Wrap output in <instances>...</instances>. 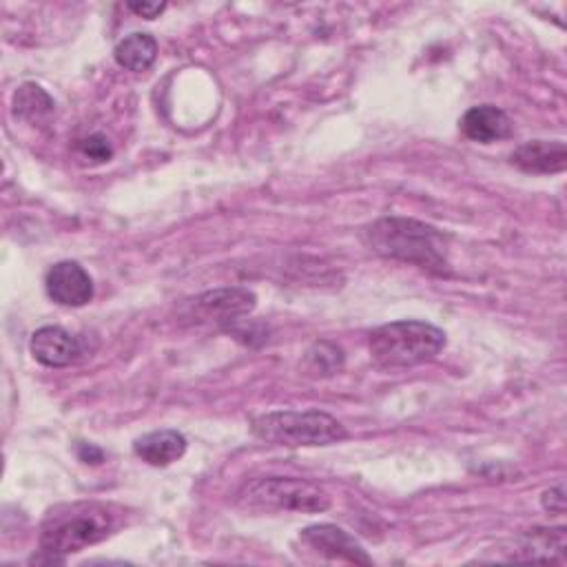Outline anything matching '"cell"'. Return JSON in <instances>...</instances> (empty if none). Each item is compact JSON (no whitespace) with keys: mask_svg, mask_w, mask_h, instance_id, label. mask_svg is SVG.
<instances>
[{"mask_svg":"<svg viewBox=\"0 0 567 567\" xmlns=\"http://www.w3.org/2000/svg\"><path fill=\"white\" fill-rule=\"evenodd\" d=\"M363 244L381 257L419 266L432 275H450L447 235L425 221L381 217L363 228Z\"/></svg>","mask_w":567,"mask_h":567,"instance_id":"1","label":"cell"},{"mask_svg":"<svg viewBox=\"0 0 567 567\" xmlns=\"http://www.w3.org/2000/svg\"><path fill=\"white\" fill-rule=\"evenodd\" d=\"M115 529V514L109 505L97 501H75L64 503L53 509L42 520L40 527V549L51 563H64L69 554L86 549Z\"/></svg>","mask_w":567,"mask_h":567,"instance_id":"2","label":"cell"},{"mask_svg":"<svg viewBox=\"0 0 567 567\" xmlns=\"http://www.w3.org/2000/svg\"><path fill=\"white\" fill-rule=\"evenodd\" d=\"M445 346V332L427 321L401 319L374 328L368 337L370 357L381 368H412L434 359Z\"/></svg>","mask_w":567,"mask_h":567,"instance_id":"3","label":"cell"},{"mask_svg":"<svg viewBox=\"0 0 567 567\" xmlns=\"http://www.w3.org/2000/svg\"><path fill=\"white\" fill-rule=\"evenodd\" d=\"M246 512L317 514L330 507V494L312 481L292 476H261L244 483L235 496Z\"/></svg>","mask_w":567,"mask_h":567,"instance_id":"4","label":"cell"},{"mask_svg":"<svg viewBox=\"0 0 567 567\" xmlns=\"http://www.w3.org/2000/svg\"><path fill=\"white\" fill-rule=\"evenodd\" d=\"M252 432L257 439L270 445H286V447L330 445L348 436L346 427L334 416L321 410L266 412L252 421Z\"/></svg>","mask_w":567,"mask_h":567,"instance_id":"5","label":"cell"},{"mask_svg":"<svg viewBox=\"0 0 567 567\" xmlns=\"http://www.w3.org/2000/svg\"><path fill=\"white\" fill-rule=\"evenodd\" d=\"M47 295L66 308L86 306L93 299V279L78 261H58L44 277Z\"/></svg>","mask_w":567,"mask_h":567,"instance_id":"6","label":"cell"},{"mask_svg":"<svg viewBox=\"0 0 567 567\" xmlns=\"http://www.w3.org/2000/svg\"><path fill=\"white\" fill-rule=\"evenodd\" d=\"M255 292L248 288H217L193 299V315L206 321L235 323L255 308Z\"/></svg>","mask_w":567,"mask_h":567,"instance_id":"7","label":"cell"},{"mask_svg":"<svg viewBox=\"0 0 567 567\" xmlns=\"http://www.w3.org/2000/svg\"><path fill=\"white\" fill-rule=\"evenodd\" d=\"M301 540L328 558H341V560L361 563V565L372 563V558L354 540V536H350L346 529L330 525V523L306 527L301 532Z\"/></svg>","mask_w":567,"mask_h":567,"instance_id":"8","label":"cell"},{"mask_svg":"<svg viewBox=\"0 0 567 567\" xmlns=\"http://www.w3.org/2000/svg\"><path fill=\"white\" fill-rule=\"evenodd\" d=\"M29 352L47 368H64L80 357V341L60 326H42L31 334Z\"/></svg>","mask_w":567,"mask_h":567,"instance_id":"9","label":"cell"},{"mask_svg":"<svg viewBox=\"0 0 567 567\" xmlns=\"http://www.w3.org/2000/svg\"><path fill=\"white\" fill-rule=\"evenodd\" d=\"M509 162L523 173H534V175L563 173L567 168V146L560 140H551V142L532 140L516 146L509 155Z\"/></svg>","mask_w":567,"mask_h":567,"instance_id":"10","label":"cell"},{"mask_svg":"<svg viewBox=\"0 0 567 567\" xmlns=\"http://www.w3.org/2000/svg\"><path fill=\"white\" fill-rule=\"evenodd\" d=\"M461 133L478 144H492L512 135L514 126L509 115L494 104H478L463 113L458 122Z\"/></svg>","mask_w":567,"mask_h":567,"instance_id":"11","label":"cell"},{"mask_svg":"<svg viewBox=\"0 0 567 567\" xmlns=\"http://www.w3.org/2000/svg\"><path fill=\"white\" fill-rule=\"evenodd\" d=\"M514 549L507 558L518 560H545V563H563L565 560V529H529L512 545Z\"/></svg>","mask_w":567,"mask_h":567,"instance_id":"12","label":"cell"},{"mask_svg":"<svg viewBox=\"0 0 567 567\" xmlns=\"http://www.w3.org/2000/svg\"><path fill=\"white\" fill-rule=\"evenodd\" d=\"M135 456H140L144 463L153 467H166L184 456L186 452V439L177 430H153L148 434H142L133 443Z\"/></svg>","mask_w":567,"mask_h":567,"instance_id":"13","label":"cell"},{"mask_svg":"<svg viewBox=\"0 0 567 567\" xmlns=\"http://www.w3.org/2000/svg\"><path fill=\"white\" fill-rule=\"evenodd\" d=\"M113 58L115 62L133 73H142L146 69H151V64L157 58V42L151 33H142L135 31L126 38H122L115 49H113Z\"/></svg>","mask_w":567,"mask_h":567,"instance_id":"14","label":"cell"},{"mask_svg":"<svg viewBox=\"0 0 567 567\" xmlns=\"http://www.w3.org/2000/svg\"><path fill=\"white\" fill-rule=\"evenodd\" d=\"M53 109H55L53 97L40 84L24 82L13 93V115L16 117L35 122V120H42L49 113H53Z\"/></svg>","mask_w":567,"mask_h":567,"instance_id":"15","label":"cell"},{"mask_svg":"<svg viewBox=\"0 0 567 567\" xmlns=\"http://www.w3.org/2000/svg\"><path fill=\"white\" fill-rule=\"evenodd\" d=\"M301 368L310 377H332L343 368V352L330 341H317L306 350Z\"/></svg>","mask_w":567,"mask_h":567,"instance_id":"16","label":"cell"},{"mask_svg":"<svg viewBox=\"0 0 567 567\" xmlns=\"http://www.w3.org/2000/svg\"><path fill=\"white\" fill-rule=\"evenodd\" d=\"M78 148H80L82 157H89L93 162H106L113 155V148H111L109 140L104 135H100V133L84 137Z\"/></svg>","mask_w":567,"mask_h":567,"instance_id":"17","label":"cell"},{"mask_svg":"<svg viewBox=\"0 0 567 567\" xmlns=\"http://www.w3.org/2000/svg\"><path fill=\"white\" fill-rule=\"evenodd\" d=\"M540 503L549 514H563L565 512V489H563V485H556V487L543 492Z\"/></svg>","mask_w":567,"mask_h":567,"instance_id":"18","label":"cell"},{"mask_svg":"<svg viewBox=\"0 0 567 567\" xmlns=\"http://www.w3.org/2000/svg\"><path fill=\"white\" fill-rule=\"evenodd\" d=\"M128 9L142 18L151 20V18H157L166 9V2H128Z\"/></svg>","mask_w":567,"mask_h":567,"instance_id":"19","label":"cell"},{"mask_svg":"<svg viewBox=\"0 0 567 567\" xmlns=\"http://www.w3.org/2000/svg\"><path fill=\"white\" fill-rule=\"evenodd\" d=\"M78 456H80V461H84V463H100V461L104 458L102 450L95 447L93 443H80V445H78Z\"/></svg>","mask_w":567,"mask_h":567,"instance_id":"20","label":"cell"}]
</instances>
